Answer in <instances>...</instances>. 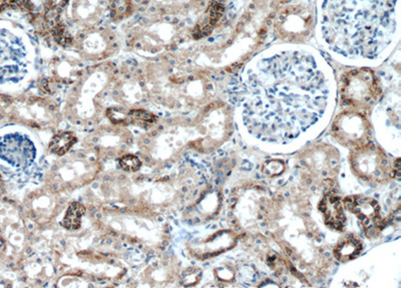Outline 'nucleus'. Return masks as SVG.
<instances>
[{
    "instance_id": "nucleus-12",
    "label": "nucleus",
    "mask_w": 401,
    "mask_h": 288,
    "mask_svg": "<svg viewBox=\"0 0 401 288\" xmlns=\"http://www.w3.org/2000/svg\"><path fill=\"white\" fill-rule=\"evenodd\" d=\"M106 116L115 125H136L144 127L153 125L158 121L154 114L142 109H125L113 107L106 109Z\"/></svg>"
},
{
    "instance_id": "nucleus-4",
    "label": "nucleus",
    "mask_w": 401,
    "mask_h": 288,
    "mask_svg": "<svg viewBox=\"0 0 401 288\" xmlns=\"http://www.w3.org/2000/svg\"><path fill=\"white\" fill-rule=\"evenodd\" d=\"M172 18L148 14H135L120 25L123 42L137 54H153L165 51L175 40V25Z\"/></svg>"
},
{
    "instance_id": "nucleus-19",
    "label": "nucleus",
    "mask_w": 401,
    "mask_h": 288,
    "mask_svg": "<svg viewBox=\"0 0 401 288\" xmlns=\"http://www.w3.org/2000/svg\"><path fill=\"white\" fill-rule=\"evenodd\" d=\"M284 169V163L280 160L267 161L263 166V171H264L266 175L271 176V177L280 175V174L283 172Z\"/></svg>"
},
{
    "instance_id": "nucleus-9",
    "label": "nucleus",
    "mask_w": 401,
    "mask_h": 288,
    "mask_svg": "<svg viewBox=\"0 0 401 288\" xmlns=\"http://www.w3.org/2000/svg\"><path fill=\"white\" fill-rule=\"evenodd\" d=\"M0 158L16 168H27L37 158V149L26 136L6 135L0 139Z\"/></svg>"
},
{
    "instance_id": "nucleus-6",
    "label": "nucleus",
    "mask_w": 401,
    "mask_h": 288,
    "mask_svg": "<svg viewBox=\"0 0 401 288\" xmlns=\"http://www.w3.org/2000/svg\"><path fill=\"white\" fill-rule=\"evenodd\" d=\"M123 45L120 26L113 23L87 30L73 40L70 49L82 59H104L118 54Z\"/></svg>"
},
{
    "instance_id": "nucleus-13",
    "label": "nucleus",
    "mask_w": 401,
    "mask_h": 288,
    "mask_svg": "<svg viewBox=\"0 0 401 288\" xmlns=\"http://www.w3.org/2000/svg\"><path fill=\"white\" fill-rule=\"evenodd\" d=\"M325 222L335 230H343L346 223L345 213L340 200L333 196L325 197L320 204Z\"/></svg>"
},
{
    "instance_id": "nucleus-5",
    "label": "nucleus",
    "mask_w": 401,
    "mask_h": 288,
    "mask_svg": "<svg viewBox=\"0 0 401 288\" xmlns=\"http://www.w3.org/2000/svg\"><path fill=\"white\" fill-rule=\"evenodd\" d=\"M32 40L18 23L0 21V82L23 80L32 61Z\"/></svg>"
},
{
    "instance_id": "nucleus-14",
    "label": "nucleus",
    "mask_w": 401,
    "mask_h": 288,
    "mask_svg": "<svg viewBox=\"0 0 401 288\" xmlns=\"http://www.w3.org/2000/svg\"><path fill=\"white\" fill-rule=\"evenodd\" d=\"M111 23L120 25L136 13V0H109Z\"/></svg>"
},
{
    "instance_id": "nucleus-2",
    "label": "nucleus",
    "mask_w": 401,
    "mask_h": 288,
    "mask_svg": "<svg viewBox=\"0 0 401 288\" xmlns=\"http://www.w3.org/2000/svg\"><path fill=\"white\" fill-rule=\"evenodd\" d=\"M317 35L337 56L377 61L400 39V1L318 0Z\"/></svg>"
},
{
    "instance_id": "nucleus-16",
    "label": "nucleus",
    "mask_w": 401,
    "mask_h": 288,
    "mask_svg": "<svg viewBox=\"0 0 401 288\" xmlns=\"http://www.w3.org/2000/svg\"><path fill=\"white\" fill-rule=\"evenodd\" d=\"M78 142L77 137L71 132H61L52 138L49 143V151L51 153L63 156Z\"/></svg>"
},
{
    "instance_id": "nucleus-11",
    "label": "nucleus",
    "mask_w": 401,
    "mask_h": 288,
    "mask_svg": "<svg viewBox=\"0 0 401 288\" xmlns=\"http://www.w3.org/2000/svg\"><path fill=\"white\" fill-rule=\"evenodd\" d=\"M346 97L354 103H367L376 92V83L370 73H358L347 80Z\"/></svg>"
},
{
    "instance_id": "nucleus-8",
    "label": "nucleus",
    "mask_w": 401,
    "mask_h": 288,
    "mask_svg": "<svg viewBox=\"0 0 401 288\" xmlns=\"http://www.w3.org/2000/svg\"><path fill=\"white\" fill-rule=\"evenodd\" d=\"M332 133L339 144L353 150L370 142L371 128L360 114L345 113L336 118Z\"/></svg>"
},
{
    "instance_id": "nucleus-7",
    "label": "nucleus",
    "mask_w": 401,
    "mask_h": 288,
    "mask_svg": "<svg viewBox=\"0 0 401 288\" xmlns=\"http://www.w3.org/2000/svg\"><path fill=\"white\" fill-rule=\"evenodd\" d=\"M350 164L357 177L372 184L383 182L390 173V164L385 153L370 142L352 150Z\"/></svg>"
},
{
    "instance_id": "nucleus-3",
    "label": "nucleus",
    "mask_w": 401,
    "mask_h": 288,
    "mask_svg": "<svg viewBox=\"0 0 401 288\" xmlns=\"http://www.w3.org/2000/svg\"><path fill=\"white\" fill-rule=\"evenodd\" d=\"M106 23H111L109 0H66L58 18L39 37L70 49L77 35Z\"/></svg>"
},
{
    "instance_id": "nucleus-1",
    "label": "nucleus",
    "mask_w": 401,
    "mask_h": 288,
    "mask_svg": "<svg viewBox=\"0 0 401 288\" xmlns=\"http://www.w3.org/2000/svg\"><path fill=\"white\" fill-rule=\"evenodd\" d=\"M331 97V78L317 52L277 45L247 68L242 116L251 134L263 141H290L321 118Z\"/></svg>"
},
{
    "instance_id": "nucleus-17",
    "label": "nucleus",
    "mask_w": 401,
    "mask_h": 288,
    "mask_svg": "<svg viewBox=\"0 0 401 288\" xmlns=\"http://www.w3.org/2000/svg\"><path fill=\"white\" fill-rule=\"evenodd\" d=\"M85 208L78 202H73L66 210L65 218H63V226L66 230H78L82 225V216L85 215Z\"/></svg>"
},
{
    "instance_id": "nucleus-10",
    "label": "nucleus",
    "mask_w": 401,
    "mask_h": 288,
    "mask_svg": "<svg viewBox=\"0 0 401 288\" xmlns=\"http://www.w3.org/2000/svg\"><path fill=\"white\" fill-rule=\"evenodd\" d=\"M345 205L359 219L367 233H377L381 229V209L374 199L354 196L345 200Z\"/></svg>"
},
{
    "instance_id": "nucleus-20",
    "label": "nucleus",
    "mask_w": 401,
    "mask_h": 288,
    "mask_svg": "<svg viewBox=\"0 0 401 288\" xmlns=\"http://www.w3.org/2000/svg\"><path fill=\"white\" fill-rule=\"evenodd\" d=\"M0 183H1V178H0Z\"/></svg>"
},
{
    "instance_id": "nucleus-15",
    "label": "nucleus",
    "mask_w": 401,
    "mask_h": 288,
    "mask_svg": "<svg viewBox=\"0 0 401 288\" xmlns=\"http://www.w3.org/2000/svg\"><path fill=\"white\" fill-rule=\"evenodd\" d=\"M362 245L359 240L353 236L343 238L334 249L337 260L340 263H348L355 258L362 252Z\"/></svg>"
},
{
    "instance_id": "nucleus-18",
    "label": "nucleus",
    "mask_w": 401,
    "mask_h": 288,
    "mask_svg": "<svg viewBox=\"0 0 401 288\" xmlns=\"http://www.w3.org/2000/svg\"><path fill=\"white\" fill-rule=\"evenodd\" d=\"M121 168L127 172H137L141 169L142 162L134 155H125L118 160Z\"/></svg>"
}]
</instances>
